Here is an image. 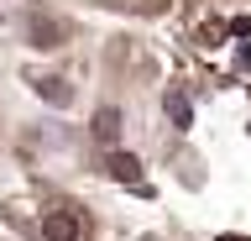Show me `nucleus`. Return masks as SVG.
<instances>
[{
	"mask_svg": "<svg viewBox=\"0 0 251 241\" xmlns=\"http://www.w3.org/2000/svg\"><path fill=\"white\" fill-rule=\"evenodd\" d=\"M110 173L121 178V184H136V158H126V152H115V158H110Z\"/></svg>",
	"mask_w": 251,
	"mask_h": 241,
	"instance_id": "7ed1b4c3",
	"label": "nucleus"
},
{
	"mask_svg": "<svg viewBox=\"0 0 251 241\" xmlns=\"http://www.w3.org/2000/svg\"><path fill=\"white\" fill-rule=\"evenodd\" d=\"M168 115L178 121V126H188V115H194V110H188V100H183V95H168Z\"/></svg>",
	"mask_w": 251,
	"mask_h": 241,
	"instance_id": "39448f33",
	"label": "nucleus"
},
{
	"mask_svg": "<svg viewBox=\"0 0 251 241\" xmlns=\"http://www.w3.org/2000/svg\"><path fill=\"white\" fill-rule=\"evenodd\" d=\"M47 241H78V215L74 210H52L47 215Z\"/></svg>",
	"mask_w": 251,
	"mask_h": 241,
	"instance_id": "f257e3e1",
	"label": "nucleus"
},
{
	"mask_svg": "<svg viewBox=\"0 0 251 241\" xmlns=\"http://www.w3.org/2000/svg\"><path fill=\"white\" fill-rule=\"evenodd\" d=\"M115 121H121L115 110H100V121H94V131H100V142H115Z\"/></svg>",
	"mask_w": 251,
	"mask_h": 241,
	"instance_id": "20e7f679",
	"label": "nucleus"
},
{
	"mask_svg": "<svg viewBox=\"0 0 251 241\" xmlns=\"http://www.w3.org/2000/svg\"><path fill=\"white\" fill-rule=\"evenodd\" d=\"M37 95L52 100V105H68V100H74V89H68L63 79H37Z\"/></svg>",
	"mask_w": 251,
	"mask_h": 241,
	"instance_id": "f03ea898",
	"label": "nucleus"
}]
</instances>
